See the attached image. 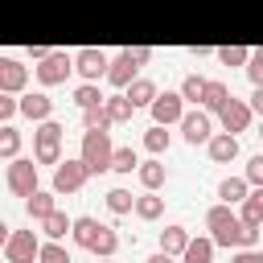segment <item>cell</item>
<instances>
[{
	"label": "cell",
	"mask_w": 263,
	"mask_h": 263,
	"mask_svg": "<svg viewBox=\"0 0 263 263\" xmlns=\"http://www.w3.org/2000/svg\"><path fill=\"white\" fill-rule=\"evenodd\" d=\"M156 95H160V86H156L152 78H144V74L127 86V99L136 103V111H140V107H152V99H156Z\"/></svg>",
	"instance_id": "cell-25"
},
{
	"label": "cell",
	"mask_w": 263,
	"mask_h": 263,
	"mask_svg": "<svg viewBox=\"0 0 263 263\" xmlns=\"http://www.w3.org/2000/svg\"><path fill=\"white\" fill-rule=\"evenodd\" d=\"M205 82H210V78H201V74H185L177 90L185 95V103H193V107H201V95H205Z\"/></svg>",
	"instance_id": "cell-32"
},
{
	"label": "cell",
	"mask_w": 263,
	"mask_h": 263,
	"mask_svg": "<svg viewBox=\"0 0 263 263\" xmlns=\"http://www.w3.org/2000/svg\"><path fill=\"white\" fill-rule=\"evenodd\" d=\"M37 263H74V259H70V251L62 247V238H45V242H41V259H37Z\"/></svg>",
	"instance_id": "cell-35"
},
{
	"label": "cell",
	"mask_w": 263,
	"mask_h": 263,
	"mask_svg": "<svg viewBox=\"0 0 263 263\" xmlns=\"http://www.w3.org/2000/svg\"><path fill=\"white\" fill-rule=\"evenodd\" d=\"M82 127H90V132H107V127H115V123H111L107 107L99 103V107H86V111H82Z\"/></svg>",
	"instance_id": "cell-34"
},
{
	"label": "cell",
	"mask_w": 263,
	"mask_h": 263,
	"mask_svg": "<svg viewBox=\"0 0 263 263\" xmlns=\"http://www.w3.org/2000/svg\"><path fill=\"white\" fill-rule=\"evenodd\" d=\"M4 263H8V259H4Z\"/></svg>",
	"instance_id": "cell-48"
},
{
	"label": "cell",
	"mask_w": 263,
	"mask_h": 263,
	"mask_svg": "<svg viewBox=\"0 0 263 263\" xmlns=\"http://www.w3.org/2000/svg\"><path fill=\"white\" fill-rule=\"evenodd\" d=\"M205 230L214 234L218 247H230V251H238L247 238V222L238 218V205H226V201H214L205 210Z\"/></svg>",
	"instance_id": "cell-1"
},
{
	"label": "cell",
	"mask_w": 263,
	"mask_h": 263,
	"mask_svg": "<svg viewBox=\"0 0 263 263\" xmlns=\"http://www.w3.org/2000/svg\"><path fill=\"white\" fill-rule=\"evenodd\" d=\"M181 127V136H185V144H210L214 140V111H205V107H197V111H185V119L177 123Z\"/></svg>",
	"instance_id": "cell-10"
},
{
	"label": "cell",
	"mask_w": 263,
	"mask_h": 263,
	"mask_svg": "<svg viewBox=\"0 0 263 263\" xmlns=\"http://www.w3.org/2000/svg\"><path fill=\"white\" fill-rule=\"evenodd\" d=\"M115 251H119V234H115V226H107V222H103V230H99V238H95L90 255H95V259H115Z\"/></svg>",
	"instance_id": "cell-27"
},
{
	"label": "cell",
	"mask_w": 263,
	"mask_h": 263,
	"mask_svg": "<svg viewBox=\"0 0 263 263\" xmlns=\"http://www.w3.org/2000/svg\"><path fill=\"white\" fill-rule=\"evenodd\" d=\"M251 119H255L251 99H234V95H230V103L218 111V127H222V132H234V136H238V132H247V127H251Z\"/></svg>",
	"instance_id": "cell-11"
},
{
	"label": "cell",
	"mask_w": 263,
	"mask_h": 263,
	"mask_svg": "<svg viewBox=\"0 0 263 263\" xmlns=\"http://www.w3.org/2000/svg\"><path fill=\"white\" fill-rule=\"evenodd\" d=\"M78 156L90 164V173H107L111 160H115V144H111V132H90L82 127V144H78Z\"/></svg>",
	"instance_id": "cell-2"
},
{
	"label": "cell",
	"mask_w": 263,
	"mask_h": 263,
	"mask_svg": "<svg viewBox=\"0 0 263 263\" xmlns=\"http://www.w3.org/2000/svg\"><path fill=\"white\" fill-rule=\"evenodd\" d=\"M4 185H8L12 197H29V193H37V189H41L37 156H16V160H8V168H4Z\"/></svg>",
	"instance_id": "cell-4"
},
{
	"label": "cell",
	"mask_w": 263,
	"mask_h": 263,
	"mask_svg": "<svg viewBox=\"0 0 263 263\" xmlns=\"http://www.w3.org/2000/svg\"><path fill=\"white\" fill-rule=\"evenodd\" d=\"M160 214H164V197H160L156 189H144V193L136 197V218H140V222H156Z\"/></svg>",
	"instance_id": "cell-23"
},
{
	"label": "cell",
	"mask_w": 263,
	"mask_h": 263,
	"mask_svg": "<svg viewBox=\"0 0 263 263\" xmlns=\"http://www.w3.org/2000/svg\"><path fill=\"white\" fill-rule=\"evenodd\" d=\"M259 140H263V123H259Z\"/></svg>",
	"instance_id": "cell-47"
},
{
	"label": "cell",
	"mask_w": 263,
	"mask_h": 263,
	"mask_svg": "<svg viewBox=\"0 0 263 263\" xmlns=\"http://www.w3.org/2000/svg\"><path fill=\"white\" fill-rule=\"evenodd\" d=\"M49 53H53L49 45H29V58H33V62H41V58H49Z\"/></svg>",
	"instance_id": "cell-44"
},
{
	"label": "cell",
	"mask_w": 263,
	"mask_h": 263,
	"mask_svg": "<svg viewBox=\"0 0 263 263\" xmlns=\"http://www.w3.org/2000/svg\"><path fill=\"white\" fill-rule=\"evenodd\" d=\"M86 181H90V164H86L82 156H74V160L66 156L62 164H53V185H49V189H58V193H78Z\"/></svg>",
	"instance_id": "cell-6"
},
{
	"label": "cell",
	"mask_w": 263,
	"mask_h": 263,
	"mask_svg": "<svg viewBox=\"0 0 263 263\" xmlns=\"http://www.w3.org/2000/svg\"><path fill=\"white\" fill-rule=\"evenodd\" d=\"M99 230H103V222H99V218H90V214H78V218H74V230H70V238H74V247L90 251V247H95V238H99Z\"/></svg>",
	"instance_id": "cell-19"
},
{
	"label": "cell",
	"mask_w": 263,
	"mask_h": 263,
	"mask_svg": "<svg viewBox=\"0 0 263 263\" xmlns=\"http://www.w3.org/2000/svg\"><path fill=\"white\" fill-rule=\"evenodd\" d=\"M242 70H247V78H251V86H263V45H259V49L251 53V62H247Z\"/></svg>",
	"instance_id": "cell-38"
},
{
	"label": "cell",
	"mask_w": 263,
	"mask_h": 263,
	"mask_svg": "<svg viewBox=\"0 0 263 263\" xmlns=\"http://www.w3.org/2000/svg\"><path fill=\"white\" fill-rule=\"evenodd\" d=\"M12 115H21V95H0V123H12Z\"/></svg>",
	"instance_id": "cell-39"
},
{
	"label": "cell",
	"mask_w": 263,
	"mask_h": 263,
	"mask_svg": "<svg viewBox=\"0 0 263 263\" xmlns=\"http://www.w3.org/2000/svg\"><path fill=\"white\" fill-rule=\"evenodd\" d=\"M251 189H255V185H251L247 177H222V181H218V201H226V205H242Z\"/></svg>",
	"instance_id": "cell-18"
},
{
	"label": "cell",
	"mask_w": 263,
	"mask_h": 263,
	"mask_svg": "<svg viewBox=\"0 0 263 263\" xmlns=\"http://www.w3.org/2000/svg\"><path fill=\"white\" fill-rule=\"evenodd\" d=\"M16 152H21V132L12 123H0V156L4 160H16Z\"/></svg>",
	"instance_id": "cell-33"
},
{
	"label": "cell",
	"mask_w": 263,
	"mask_h": 263,
	"mask_svg": "<svg viewBox=\"0 0 263 263\" xmlns=\"http://www.w3.org/2000/svg\"><path fill=\"white\" fill-rule=\"evenodd\" d=\"M70 230H74V218H70V214H62V210H53V214L41 222V234H45V238H66Z\"/></svg>",
	"instance_id": "cell-31"
},
{
	"label": "cell",
	"mask_w": 263,
	"mask_h": 263,
	"mask_svg": "<svg viewBox=\"0 0 263 263\" xmlns=\"http://www.w3.org/2000/svg\"><path fill=\"white\" fill-rule=\"evenodd\" d=\"M62 136H66V127L58 119H45V123L33 127V156H37V164H62Z\"/></svg>",
	"instance_id": "cell-3"
},
{
	"label": "cell",
	"mask_w": 263,
	"mask_h": 263,
	"mask_svg": "<svg viewBox=\"0 0 263 263\" xmlns=\"http://www.w3.org/2000/svg\"><path fill=\"white\" fill-rule=\"evenodd\" d=\"M140 168V156H136V148H115V160H111V173H136Z\"/></svg>",
	"instance_id": "cell-37"
},
{
	"label": "cell",
	"mask_w": 263,
	"mask_h": 263,
	"mask_svg": "<svg viewBox=\"0 0 263 263\" xmlns=\"http://www.w3.org/2000/svg\"><path fill=\"white\" fill-rule=\"evenodd\" d=\"M148 115H152V123H164V127L181 123V119H185V95H181V90H160V95L152 99Z\"/></svg>",
	"instance_id": "cell-9"
},
{
	"label": "cell",
	"mask_w": 263,
	"mask_h": 263,
	"mask_svg": "<svg viewBox=\"0 0 263 263\" xmlns=\"http://www.w3.org/2000/svg\"><path fill=\"white\" fill-rule=\"evenodd\" d=\"M103 99H107V95H103V86H99V82H78V86H74V107H78V111L99 107Z\"/></svg>",
	"instance_id": "cell-29"
},
{
	"label": "cell",
	"mask_w": 263,
	"mask_h": 263,
	"mask_svg": "<svg viewBox=\"0 0 263 263\" xmlns=\"http://www.w3.org/2000/svg\"><path fill=\"white\" fill-rule=\"evenodd\" d=\"M25 82H29V66H21L16 58H0V95H25Z\"/></svg>",
	"instance_id": "cell-13"
},
{
	"label": "cell",
	"mask_w": 263,
	"mask_h": 263,
	"mask_svg": "<svg viewBox=\"0 0 263 263\" xmlns=\"http://www.w3.org/2000/svg\"><path fill=\"white\" fill-rule=\"evenodd\" d=\"M136 181H140V189H160V185L168 181V168H164V160H160V156H152V160H140V168H136Z\"/></svg>",
	"instance_id": "cell-17"
},
{
	"label": "cell",
	"mask_w": 263,
	"mask_h": 263,
	"mask_svg": "<svg viewBox=\"0 0 263 263\" xmlns=\"http://www.w3.org/2000/svg\"><path fill=\"white\" fill-rule=\"evenodd\" d=\"M74 70H78L82 82H99L111 70V53L107 49H95V45H82V49H74Z\"/></svg>",
	"instance_id": "cell-7"
},
{
	"label": "cell",
	"mask_w": 263,
	"mask_h": 263,
	"mask_svg": "<svg viewBox=\"0 0 263 263\" xmlns=\"http://www.w3.org/2000/svg\"><path fill=\"white\" fill-rule=\"evenodd\" d=\"M21 115L33 119V123H45V119H53V99L45 90H25L21 95Z\"/></svg>",
	"instance_id": "cell-14"
},
{
	"label": "cell",
	"mask_w": 263,
	"mask_h": 263,
	"mask_svg": "<svg viewBox=\"0 0 263 263\" xmlns=\"http://www.w3.org/2000/svg\"><path fill=\"white\" fill-rule=\"evenodd\" d=\"M230 263H263V247H238L230 255Z\"/></svg>",
	"instance_id": "cell-41"
},
{
	"label": "cell",
	"mask_w": 263,
	"mask_h": 263,
	"mask_svg": "<svg viewBox=\"0 0 263 263\" xmlns=\"http://www.w3.org/2000/svg\"><path fill=\"white\" fill-rule=\"evenodd\" d=\"M25 210H29L33 222H45V218L58 210V189H37V193H29V197H25Z\"/></svg>",
	"instance_id": "cell-16"
},
{
	"label": "cell",
	"mask_w": 263,
	"mask_h": 263,
	"mask_svg": "<svg viewBox=\"0 0 263 263\" xmlns=\"http://www.w3.org/2000/svg\"><path fill=\"white\" fill-rule=\"evenodd\" d=\"M251 107H255V115L263 119V86H255V90H251Z\"/></svg>",
	"instance_id": "cell-43"
},
{
	"label": "cell",
	"mask_w": 263,
	"mask_h": 263,
	"mask_svg": "<svg viewBox=\"0 0 263 263\" xmlns=\"http://www.w3.org/2000/svg\"><path fill=\"white\" fill-rule=\"evenodd\" d=\"M189 238H193V234H189L181 222H168V226L160 230V251H168V255H177V259H181V255H185V247H189Z\"/></svg>",
	"instance_id": "cell-21"
},
{
	"label": "cell",
	"mask_w": 263,
	"mask_h": 263,
	"mask_svg": "<svg viewBox=\"0 0 263 263\" xmlns=\"http://www.w3.org/2000/svg\"><path fill=\"white\" fill-rule=\"evenodd\" d=\"M99 263H115V259H99Z\"/></svg>",
	"instance_id": "cell-46"
},
{
	"label": "cell",
	"mask_w": 263,
	"mask_h": 263,
	"mask_svg": "<svg viewBox=\"0 0 263 263\" xmlns=\"http://www.w3.org/2000/svg\"><path fill=\"white\" fill-rule=\"evenodd\" d=\"M103 201H107V210H111L115 218H123V214H136V197H132L127 189H119V185H115V189H107V197H103Z\"/></svg>",
	"instance_id": "cell-30"
},
{
	"label": "cell",
	"mask_w": 263,
	"mask_h": 263,
	"mask_svg": "<svg viewBox=\"0 0 263 263\" xmlns=\"http://www.w3.org/2000/svg\"><path fill=\"white\" fill-rule=\"evenodd\" d=\"M4 259L8 263H37L41 259V238L37 230H12L4 238Z\"/></svg>",
	"instance_id": "cell-8"
},
{
	"label": "cell",
	"mask_w": 263,
	"mask_h": 263,
	"mask_svg": "<svg viewBox=\"0 0 263 263\" xmlns=\"http://www.w3.org/2000/svg\"><path fill=\"white\" fill-rule=\"evenodd\" d=\"M123 53H127V58H132L136 66H144V62H152V49H148V45H127Z\"/></svg>",
	"instance_id": "cell-42"
},
{
	"label": "cell",
	"mask_w": 263,
	"mask_h": 263,
	"mask_svg": "<svg viewBox=\"0 0 263 263\" xmlns=\"http://www.w3.org/2000/svg\"><path fill=\"white\" fill-rule=\"evenodd\" d=\"M144 263H177V255H168V251H156V255H148Z\"/></svg>",
	"instance_id": "cell-45"
},
{
	"label": "cell",
	"mask_w": 263,
	"mask_h": 263,
	"mask_svg": "<svg viewBox=\"0 0 263 263\" xmlns=\"http://www.w3.org/2000/svg\"><path fill=\"white\" fill-rule=\"evenodd\" d=\"M251 185H263V152H255L251 160H247V173H242Z\"/></svg>",
	"instance_id": "cell-40"
},
{
	"label": "cell",
	"mask_w": 263,
	"mask_h": 263,
	"mask_svg": "<svg viewBox=\"0 0 263 263\" xmlns=\"http://www.w3.org/2000/svg\"><path fill=\"white\" fill-rule=\"evenodd\" d=\"M226 103H230V86H226L222 78H210V82H205V95H201V107L218 115V111H222Z\"/></svg>",
	"instance_id": "cell-24"
},
{
	"label": "cell",
	"mask_w": 263,
	"mask_h": 263,
	"mask_svg": "<svg viewBox=\"0 0 263 263\" xmlns=\"http://www.w3.org/2000/svg\"><path fill=\"white\" fill-rule=\"evenodd\" d=\"M70 74H74V53H70V49H53L49 58H41V62L33 66V78H37L41 86H62Z\"/></svg>",
	"instance_id": "cell-5"
},
{
	"label": "cell",
	"mask_w": 263,
	"mask_h": 263,
	"mask_svg": "<svg viewBox=\"0 0 263 263\" xmlns=\"http://www.w3.org/2000/svg\"><path fill=\"white\" fill-rule=\"evenodd\" d=\"M136 78H140V66H136V62H132V58L119 49V53L111 58V70H107V78H103V82H107L111 90H127Z\"/></svg>",
	"instance_id": "cell-12"
},
{
	"label": "cell",
	"mask_w": 263,
	"mask_h": 263,
	"mask_svg": "<svg viewBox=\"0 0 263 263\" xmlns=\"http://www.w3.org/2000/svg\"><path fill=\"white\" fill-rule=\"evenodd\" d=\"M238 218H242V222H255V226H263V185H255V189L247 193V201L238 205Z\"/></svg>",
	"instance_id": "cell-28"
},
{
	"label": "cell",
	"mask_w": 263,
	"mask_h": 263,
	"mask_svg": "<svg viewBox=\"0 0 263 263\" xmlns=\"http://www.w3.org/2000/svg\"><path fill=\"white\" fill-rule=\"evenodd\" d=\"M251 53H255V49H247V45H222V49H218V62H222V66H247Z\"/></svg>",
	"instance_id": "cell-36"
},
{
	"label": "cell",
	"mask_w": 263,
	"mask_h": 263,
	"mask_svg": "<svg viewBox=\"0 0 263 263\" xmlns=\"http://www.w3.org/2000/svg\"><path fill=\"white\" fill-rule=\"evenodd\" d=\"M103 107H107L111 123H132V115H136V103L127 99V90H111V95L103 99Z\"/></svg>",
	"instance_id": "cell-20"
},
{
	"label": "cell",
	"mask_w": 263,
	"mask_h": 263,
	"mask_svg": "<svg viewBox=\"0 0 263 263\" xmlns=\"http://www.w3.org/2000/svg\"><path fill=\"white\" fill-rule=\"evenodd\" d=\"M168 144H173V132H168L164 123H152V127L144 132V148H148L152 156H164V152H168Z\"/></svg>",
	"instance_id": "cell-26"
},
{
	"label": "cell",
	"mask_w": 263,
	"mask_h": 263,
	"mask_svg": "<svg viewBox=\"0 0 263 263\" xmlns=\"http://www.w3.org/2000/svg\"><path fill=\"white\" fill-rule=\"evenodd\" d=\"M205 152H210L214 164H230V160H238V136L234 132H214V140L205 144Z\"/></svg>",
	"instance_id": "cell-15"
},
{
	"label": "cell",
	"mask_w": 263,
	"mask_h": 263,
	"mask_svg": "<svg viewBox=\"0 0 263 263\" xmlns=\"http://www.w3.org/2000/svg\"><path fill=\"white\" fill-rule=\"evenodd\" d=\"M214 251H218L214 234H197V238H189V247H185L181 263H214Z\"/></svg>",
	"instance_id": "cell-22"
}]
</instances>
